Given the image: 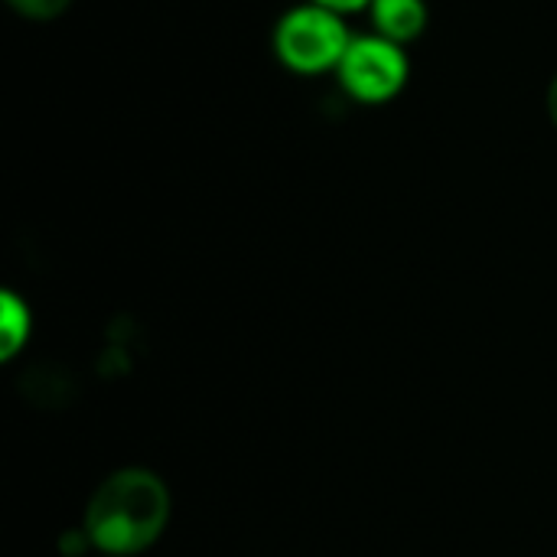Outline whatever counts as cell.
Masks as SVG:
<instances>
[{"label": "cell", "instance_id": "4", "mask_svg": "<svg viewBox=\"0 0 557 557\" xmlns=\"http://www.w3.org/2000/svg\"><path fill=\"white\" fill-rule=\"evenodd\" d=\"M372 20L379 36L392 42H411L428 26V7L424 0H372Z\"/></svg>", "mask_w": 557, "mask_h": 557}, {"label": "cell", "instance_id": "7", "mask_svg": "<svg viewBox=\"0 0 557 557\" xmlns=\"http://www.w3.org/2000/svg\"><path fill=\"white\" fill-rule=\"evenodd\" d=\"M320 7H330L336 13H349V10H362V7H372V0H313Z\"/></svg>", "mask_w": 557, "mask_h": 557}, {"label": "cell", "instance_id": "1", "mask_svg": "<svg viewBox=\"0 0 557 557\" xmlns=\"http://www.w3.org/2000/svg\"><path fill=\"white\" fill-rule=\"evenodd\" d=\"M170 522V490L166 483L144 470L124 467L98 483L85 509L88 542L111 557H131L147 552Z\"/></svg>", "mask_w": 557, "mask_h": 557}, {"label": "cell", "instance_id": "3", "mask_svg": "<svg viewBox=\"0 0 557 557\" xmlns=\"http://www.w3.org/2000/svg\"><path fill=\"white\" fill-rule=\"evenodd\" d=\"M339 82L356 101H392L408 82V55L385 36H359L339 62Z\"/></svg>", "mask_w": 557, "mask_h": 557}, {"label": "cell", "instance_id": "8", "mask_svg": "<svg viewBox=\"0 0 557 557\" xmlns=\"http://www.w3.org/2000/svg\"><path fill=\"white\" fill-rule=\"evenodd\" d=\"M548 114H552V121H555L557 127V75L555 82H552V88H548Z\"/></svg>", "mask_w": 557, "mask_h": 557}, {"label": "cell", "instance_id": "5", "mask_svg": "<svg viewBox=\"0 0 557 557\" xmlns=\"http://www.w3.org/2000/svg\"><path fill=\"white\" fill-rule=\"evenodd\" d=\"M26 336H29V310L16 300V294H3V359H10Z\"/></svg>", "mask_w": 557, "mask_h": 557}, {"label": "cell", "instance_id": "2", "mask_svg": "<svg viewBox=\"0 0 557 557\" xmlns=\"http://www.w3.org/2000/svg\"><path fill=\"white\" fill-rule=\"evenodd\" d=\"M349 42H352V36H349L346 23L339 20V13L330 7H320V3L290 10L287 16H281V23L274 29L277 59L287 69L304 72V75L339 69Z\"/></svg>", "mask_w": 557, "mask_h": 557}, {"label": "cell", "instance_id": "6", "mask_svg": "<svg viewBox=\"0 0 557 557\" xmlns=\"http://www.w3.org/2000/svg\"><path fill=\"white\" fill-rule=\"evenodd\" d=\"M20 16H26V20H55V16H62L69 7H72V0H7Z\"/></svg>", "mask_w": 557, "mask_h": 557}]
</instances>
